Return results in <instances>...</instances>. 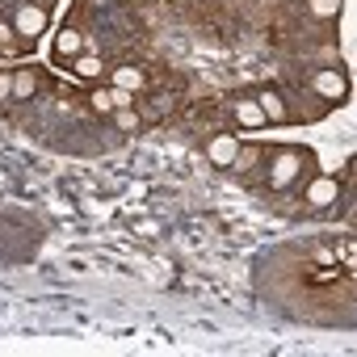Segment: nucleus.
<instances>
[{"mask_svg": "<svg viewBox=\"0 0 357 357\" xmlns=\"http://www.w3.org/2000/svg\"><path fill=\"white\" fill-rule=\"evenodd\" d=\"M311 89H315L324 101H340V97L349 93V80H344V72L324 68V72H315V76H311Z\"/></svg>", "mask_w": 357, "mask_h": 357, "instance_id": "obj_1", "label": "nucleus"}, {"mask_svg": "<svg viewBox=\"0 0 357 357\" xmlns=\"http://www.w3.org/2000/svg\"><path fill=\"white\" fill-rule=\"evenodd\" d=\"M298 168H303V151H278V160L269 164V181H273V190L290 185Z\"/></svg>", "mask_w": 357, "mask_h": 357, "instance_id": "obj_2", "label": "nucleus"}, {"mask_svg": "<svg viewBox=\"0 0 357 357\" xmlns=\"http://www.w3.org/2000/svg\"><path fill=\"white\" fill-rule=\"evenodd\" d=\"M13 30H17L22 38H38V34L47 30V9H43V5H22L17 17H13Z\"/></svg>", "mask_w": 357, "mask_h": 357, "instance_id": "obj_3", "label": "nucleus"}, {"mask_svg": "<svg viewBox=\"0 0 357 357\" xmlns=\"http://www.w3.org/2000/svg\"><path fill=\"white\" fill-rule=\"evenodd\" d=\"M236 151H240V139H236V135H215V139L206 143V160L219 164V168L236 164Z\"/></svg>", "mask_w": 357, "mask_h": 357, "instance_id": "obj_4", "label": "nucleus"}, {"mask_svg": "<svg viewBox=\"0 0 357 357\" xmlns=\"http://www.w3.org/2000/svg\"><path fill=\"white\" fill-rule=\"evenodd\" d=\"M84 51V34L76 30V26H63L59 34H55V59H76Z\"/></svg>", "mask_w": 357, "mask_h": 357, "instance_id": "obj_5", "label": "nucleus"}, {"mask_svg": "<svg viewBox=\"0 0 357 357\" xmlns=\"http://www.w3.org/2000/svg\"><path fill=\"white\" fill-rule=\"evenodd\" d=\"M336 194H340V185L332 181V176H319V181L307 185V206H332Z\"/></svg>", "mask_w": 357, "mask_h": 357, "instance_id": "obj_6", "label": "nucleus"}, {"mask_svg": "<svg viewBox=\"0 0 357 357\" xmlns=\"http://www.w3.org/2000/svg\"><path fill=\"white\" fill-rule=\"evenodd\" d=\"M257 105L265 109V122H278V126H282V122L290 118V109H286V101H282V93H273V89H265V93L257 97Z\"/></svg>", "mask_w": 357, "mask_h": 357, "instance_id": "obj_7", "label": "nucleus"}, {"mask_svg": "<svg viewBox=\"0 0 357 357\" xmlns=\"http://www.w3.org/2000/svg\"><path fill=\"white\" fill-rule=\"evenodd\" d=\"M236 118H240V126H248V130H261V126H265V109L257 105V97H244V101L236 105Z\"/></svg>", "mask_w": 357, "mask_h": 357, "instance_id": "obj_8", "label": "nucleus"}, {"mask_svg": "<svg viewBox=\"0 0 357 357\" xmlns=\"http://www.w3.org/2000/svg\"><path fill=\"white\" fill-rule=\"evenodd\" d=\"M143 84H147V76H143L139 68H118V72H114V89L135 93V89H143Z\"/></svg>", "mask_w": 357, "mask_h": 357, "instance_id": "obj_9", "label": "nucleus"}, {"mask_svg": "<svg viewBox=\"0 0 357 357\" xmlns=\"http://www.w3.org/2000/svg\"><path fill=\"white\" fill-rule=\"evenodd\" d=\"M34 84H38L34 68H17L13 72V97H34Z\"/></svg>", "mask_w": 357, "mask_h": 357, "instance_id": "obj_10", "label": "nucleus"}, {"mask_svg": "<svg viewBox=\"0 0 357 357\" xmlns=\"http://www.w3.org/2000/svg\"><path fill=\"white\" fill-rule=\"evenodd\" d=\"M72 72L84 76V80H97V76H101V59H97V55H76V59H72Z\"/></svg>", "mask_w": 357, "mask_h": 357, "instance_id": "obj_11", "label": "nucleus"}, {"mask_svg": "<svg viewBox=\"0 0 357 357\" xmlns=\"http://www.w3.org/2000/svg\"><path fill=\"white\" fill-rule=\"evenodd\" d=\"M311 13L315 17H336L340 13V0H311Z\"/></svg>", "mask_w": 357, "mask_h": 357, "instance_id": "obj_12", "label": "nucleus"}, {"mask_svg": "<svg viewBox=\"0 0 357 357\" xmlns=\"http://www.w3.org/2000/svg\"><path fill=\"white\" fill-rule=\"evenodd\" d=\"M114 114H118V130H135L139 126V114L135 109H114Z\"/></svg>", "mask_w": 357, "mask_h": 357, "instance_id": "obj_13", "label": "nucleus"}, {"mask_svg": "<svg viewBox=\"0 0 357 357\" xmlns=\"http://www.w3.org/2000/svg\"><path fill=\"white\" fill-rule=\"evenodd\" d=\"M109 101H114V109H130V93L126 89H109Z\"/></svg>", "mask_w": 357, "mask_h": 357, "instance_id": "obj_14", "label": "nucleus"}, {"mask_svg": "<svg viewBox=\"0 0 357 357\" xmlns=\"http://www.w3.org/2000/svg\"><path fill=\"white\" fill-rule=\"evenodd\" d=\"M13 97V72H0V101Z\"/></svg>", "mask_w": 357, "mask_h": 357, "instance_id": "obj_15", "label": "nucleus"}, {"mask_svg": "<svg viewBox=\"0 0 357 357\" xmlns=\"http://www.w3.org/2000/svg\"><path fill=\"white\" fill-rule=\"evenodd\" d=\"M93 109H101V114H109V109H114V101H109V93H93Z\"/></svg>", "mask_w": 357, "mask_h": 357, "instance_id": "obj_16", "label": "nucleus"}, {"mask_svg": "<svg viewBox=\"0 0 357 357\" xmlns=\"http://www.w3.org/2000/svg\"><path fill=\"white\" fill-rule=\"evenodd\" d=\"M13 34H17L13 26H5V22H0V47H9V43H13Z\"/></svg>", "mask_w": 357, "mask_h": 357, "instance_id": "obj_17", "label": "nucleus"}]
</instances>
